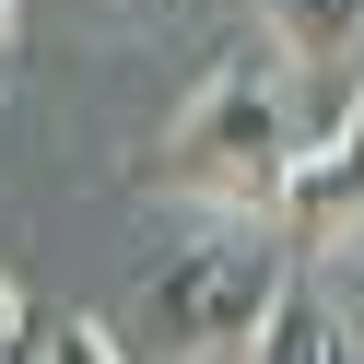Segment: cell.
I'll list each match as a JSON object with an SVG mask.
<instances>
[{"label": "cell", "instance_id": "obj_1", "mask_svg": "<svg viewBox=\"0 0 364 364\" xmlns=\"http://www.w3.org/2000/svg\"><path fill=\"white\" fill-rule=\"evenodd\" d=\"M294 153H306V129H294V106H282V71H212L188 95V118L165 129V153H153V176H165L176 200H200V212H282V176H294Z\"/></svg>", "mask_w": 364, "mask_h": 364}, {"label": "cell", "instance_id": "obj_2", "mask_svg": "<svg viewBox=\"0 0 364 364\" xmlns=\"http://www.w3.org/2000/svg\"><path fill=\"white\" fill-rule=\"evenodd\" d=\"M294 259L282 235H259V223H212V235H188L176 259H153L141 282V329L165 364H247L270 329V306H282Z\"/></svg>", "mask_w": 364, "mask_h": 364}, {"label": "cell", "instance_id": "obj_3", "mask_svg": "<svg viewBox=\"0 0 364 364\" xmlns=\"http://www.w3.org/2000/svg\"><path fill=\"white\" fill-rule=\"evenodd\" d=\"M282 235H306V247H329V235H364V71H353V95H341V129H306V153H294V176H282Z\"/></svg>", "mask_w": 364, "mask_h": 364}, {"label": "cell", "instance_id": "obj_4", "mask_svg": "<svg viewBox=\"0 0 364 364\" xmlns=\"http://www.w3.org/2000/svg\"><path fill=\"white\" fill-rule=\"evenodd\" d=\"M247 364H364V317L341 306L329 282H306L294 270L282 282V306H270V329H259V353Z\"/></svg>", "mask_w": 364, "mask_h": 364}, {"label": "cell", "instance_id": "obj_5", "mask_svg": "<svg viewBox=\"0 0 364 364\" xmlns=\"http://www.w3.org/2000/svg\"><path fill=\"white\" fill-rule=\"evenodd\" d=\"M259 12H270V48H282V59L353 82V59H364V0H259Z\"/></svg>", "mask_w": 364, "mask_h": 364}, {"label": "cell", "instance_id": "obj_6", "mask_svg": "<svg viewBox=\"0 0 364 364\" xmlns=\"http://www.w3.org/2000/svg\"><path fill=\"white\" fill-rule=\"evenodd\" d=\"M36 364H129V353H118V329H106V317H48Z\"/></svg>", "mask_w": 364, "mask_h": 364}, {"label": "cell", "instance_id": "obj_7", "mask_svg": "<svg viewBox=\"0 0 364 364\" xmlns=\"http://www.w3.org/2000/svg\"><path fill=\"white\" fill-rule=\"evenodd\" d=\"M36 341H48V329H36V306H24V282L0 270V353H36Z\"/></svg>", "mask_w": 364, "mask_h": 364}, {"label": "cell", "instance_id": "obj_8", "mask_svg": "<svg viewBox=\"0 0 364 364\" xmlns=\"http://www.w3.org/2000/svg\"><path fill=\"white\" fill-rule=\"evenodd\" d=\"M12 12H24V0H0V48H12Z\"/></svg>", "mask_w": 364, "mask_h": 364}]
</instances>
